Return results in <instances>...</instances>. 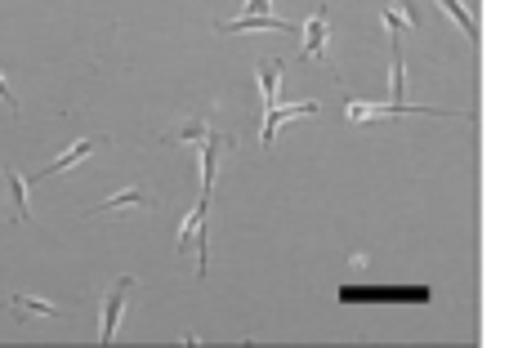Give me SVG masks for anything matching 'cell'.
Instances as JSON below:
<instances>
[{"mask_svg": "<svg viewBox=\"0 0 509 348\" xmlns=\"http://www.w3.org/2000/svg\"><path fill=\"white\" fill-rule=\"evenodd\" d=\"M344 116L354 125L366 121H398V116H452V121H474V112H443V107H415V103H366V99H349L344 103Z\"/></svg>", "mask_w": 509, "mask_h": 348, "instance_id": "6da1fadb", "label": "cell"}, {"mask_svg": "<svg viewBox=\"0 0 509 348\" xmlns=\"http://www.w3.org/2000/svg\"><path fill=\"white\" fill-rule=\"evenodd\" d=\"M205 210H210V197L197 201V210L184 219V233H179V242H175V250L179 254H188V250L197 246V277H205L210 273V242H205Z\"/></svg>", "mask_w": 509, "mask_h": 348, "instance_id": "7a4b0ae2", "label": "cell"}, {"mask_svg": "<svg viewBox=\"0 0 509 348\" xmlns=\"http://www.w3.org/2000/svg\"><path fill=\"white\" fill-rule=\"evenodd\" d=\"M215 32H224V36H242V32H282V36H300V27L286 23V18H277V14H242V18H233V23H215Z\"/></svg>", "mask_w": 509, "mask_h": 348, "instance_id": "3957f363", "label": "cell"}, {"mask_svg": "<svg viewBox=\"0 0 509 348\" xmlns=\"http://www.w3.org/2000/svg\"><path fill=\"white\" fill-rule=\"evenodd\" d=\"M322 112V103H277V107H268L264 112V125H259V144L264 148H273V139H277V125H286V121H295V116H317Z\"/></svg>", "mask_w": 509, "mask_h": 348, "instance_id": "277c9868", "label": "cell"}, {"mask_svg": "<svg viewBox=\"0 0 509 348\" xmlns=\"http://www.w3.org/2000/svg\"><path fill=\"white\" fill-rule=\"evenodd\" d=\"M300 58L304 63H322L326 58V45H331V14L326 9H317L313 18H308L304 27H300Z\"/></svg>", "mask_w": 509, "mask_h": 348, "instance_id": "5b68a950", "label": "cell"}, {"mask_svg": "<svg viewBox=\"0 0 509 348\" xmlns=\"http://www.w3.org/2000/svg\"><path fill=\"white\" fill-rule=\"evenodd\" d=\"M135 291V277H121L107 295H103V326H99V340L103 344H112V335H116V326H121V313H125V299Z\"/></svg>", "mask_w": 509, "mask_h": 348, "instance_id": "8992f818", "label": "cell"}, {"mask_svg": "<svg viewBox=\"0 0 509 348\" xmlns=\"http://www.w3.org/2000/svg\"><path fill=\"white\" fill-rule=\"evenodd\" d=\"M233 144H237L233 134H215V130L202 139V197H210V193H215V179H219V156L233 148Z\"/></svg>", "mask_w": 509, "mask_h": 348, "instance_id": "52a82bcc", "label": "cell"}, {"mask_svg": "<svg viewBox=\"0 0 509 348\" xmlns=\"http://www.w3.org/2000/svg\"><path fill=\"white\" fill-rule=\"evenodd\" d=\"M103 144H107V139H81V144H72V148L63 152L58 161H50V165H45L41 174H32L27 184H41V179H50V174H63V170H72V165H81V161H85V156H95V152H99Z\"/></svg>", "mask_w": 509, "mask_h": 348, "instance_id": "ba28073f", "label": "cell"}, {"mask_svg": "<svg viewBox=\"0 0 509 348\" xmlns=\"http://www.w3.org/2000/svg\"><path fill=\"white\" fill-rule=\"evenodd\" d=\"M254 76H259V94H264V112L277 107L282 94H277V81H282V58H259L254 63Z\"/></svg>", "mask_w": 509, "mask_h": 348, "instance_id": "9c48e42d", "label": "cell"}, {"mask_svg": "<svg viewBox=\"0 0 509 348\" xmlns=\"http://www.w3.org/2000/svg\"><path fill=\"white\" fill-rule=\"evenodd\" d=\"M130 205H139V210H153L156 197L153 193H144V188H125V193H112L107 201H99L90 214H107V210H130Z\"/></svg>", "mask_w": 509, "mask_h": 348, "instance_id": "30bf717a", "label": "cell"}, {"mask_svg": "<svg viewBox=\"0 0 509 348\" xmlns=\"http://www.w3.org/2000/svg\"><path fill=\"white\" fill-rule=\"evenodd\" d=\"M5 184H9V201H14V224H27V219H32V205H27V179H23L14 165H5Z\"/></svg>", "mask_w": 509, "mask_h": 348, "instance_id": "8fae6325", "label": "cell"}, {"mask_svg": "<svg viewBox=\"0 0 509 348\" xmlns=\"http://www.w3.org/2000/svg\"><path fill=\"white\" fill-rule=\"evenodd\" d=\"M9 308H14L18 317H58V313H63L54 299H36V295H14Z\"/></svg>", "mask_w": 509, "mask_h": 348, "instance_id": "7c38bea8", "label": "cell"}, {"mask_svg": "<svg viewBox=\"0 0 509 348\" xmlns=\"http://www.w3.org/2000/svg\"><path fill=\"white\" fill-rule=\"evenodd\" d=\"M205 134H210V125H205L202 116H193V121H184V125L165 130V134H161V144H202Z\"/></svg>", "mask_w": 509, "mask_h": 348, "instance_id": "4fadbf2b", "label": "cell"}, {"mask_svg": "<svg viewBox=\"0 0 509 348\" xmlns=\"http://www.w3.org/2000/svg\"><path fill=\"white\" fill-rule=\"evenodd\" d=\"M443 9H447V14H452V18L460 23L464 41H469V45H478V18L469 14V5H464V0H443Z\"/></svg>", "mask_w": 509, "mask_h": 348, "instance_id": "5bb4252c", "label": "cell"}, {"mask_svg": "<svg viewBox=\"0 0 509 348\" xmlns=\"http://www.w3.org/2000/svg\"><path fill=\"white\" fill-rule=\"evenodd\" d=\"M0 103H5L9 112H18V94L9 90V81H5V76H0Z\"/></svg>", "mask_w": 509, "mask_h": 348, "instance_id": "9a60e30c", "label": "cell"}, {"mask_svg": "<svg viewBox=\"0 0 509 348\" xmlns=\"http://www.w3.org/2000/svg\"><path fill=\"white\" fill-rule=\"evenodd\" d=\"M246 14H273V0H246Z\"/></svg>", "mask_w": 509, "mask_h": 348, "instance_id": "2e32d148", "label": "cell"}]
</instances>
